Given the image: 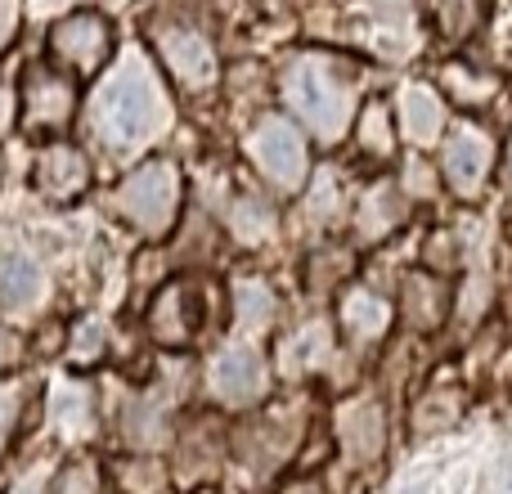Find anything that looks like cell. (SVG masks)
I'll use <instances>...</instances> for the list:
<instances>
[{
  "label": "cell",
  "instance_id": "cell-4",
  "mask_svg": "<svg viewBox=\"0 0 512 494\" xmlns=\"http://www.w3.org/2000/svg\"><path fill=\"white\" fill-rule=\"evenodd\" d=\"M50 50L68 72L90 77V72H99L104 59L113 54V27H108V18L95 14V9H72V14H63L59 23H54Z\"/></svg>",
  "mask_w": 512,
  "mask_h": 494
},
{
  "label": "cell",
  "instance_id": "cell-27",
  "mask_svg": "<svg viewBox=\"0 0 512 494\" xmlns=\"http://www.w3.org/2000/svg\"><path fill=\"white\" fill-rule=\"evenodd\" d=\"M279 494H324V486H319V481H292V486H283Z\"/></svg>",
  "mask_w": 512,
  "mask_h": 494
},
{
  "label": "cell",
  "instance_id": "cell-29",
  "mask_svg": "<svg viewBox=\"0 0 512 494\" xmlns=\"http://www.w3.org/2000/svg\"><path fill=\"white\" fill-rule=\"evenodd\" d=\"M194 494H216V490H212V486H203V490H194Z\"/></svg>",
  "mask_w": 512,
  "mask_h": 494
},
{
  "label": "cell",
  "instance_id": "cell-28",
  "mask_svg": "<svg viewBox=\"0 0 512 494\" xmlns=\"http://www.w3.org/2000/svg\"><path fill=\"white\" fill-rule=\"evenodd\" d=\"M14 494H45V490H41V486H18Z\"/></svg>",
  "mask_w": 512,
  "mask_h": 494
},
{
  "label": "cell",
  "instance_id": "cell-21",
  "mask_svg": "<svg viewBox=\"0 0 512 494\" xmlns=\"http://www.w3.org/2000/svg\"><path fill=\"white\" fill-rule=\"evenodd\" d=\"M360 140H364V149H373V153H391V144H396V131H391V113L382 104H373L369 113H364Z\"/></svg>",
  "mask_w": 512,
  "mask_h": 494
},
{
  "label": "cell",
  "instance_id": "cell-1",
  "mask_svg": "<svg viewBox=\"0 0 512 494\" xmlns=\"http://www.w3.org/2000/svg\"><path fill=\"white\" fill-rule=\"evenodd\" d=\"M167 126V99L144 68H122L95 99V131L113 153H135Z\"/></svg>",
  "mask_w": 512,
  "mask_h": 494
},
{
  "label": "cell",
  "instance_id": "cell-18",
  "mask_svg": "<svg viewBox=\"0 0 512 494\" xmlns=\"http://www.w3.org/2000/svg\"><path fill=\"white\" fill-rule=\"evenodd\" d=\"M342 441H346V450H351V459H373V454L382 450V414L378 409H364V405H355V409H346L342 414Z\"/></svg>",
  "mask_w": 512,
  "mask_h": 494
},
{
  "label": "cell",
  "instance_id": "cell-20",
  "mask_svg": "<svg viewBox=\"0 0 512 494\" xmlns=\"http://www.w3.org/2000/svg\"><path fill=\"white\" fill-rule=\"evenodd\" d=\"M274 319V297L265 283H239V324L243 328H265Z\"/></svg>",
  "mask_w": 512,
  "mask_h": 494
},
{
  "label": "cell",
  "instance_id": "cell-11",
  "mask_svg": "<svg viewBox=\"0 0 512 494\" xmlns=\"http://www.w3.org/2000/svg\"><path fill=\"white\" fill-rule=\"evenodd\" d=\"M90 185V162L81 158L72 144H50V149H41V158H36V189L50 198H77L86 194Z\"/></svg>",
  "mask_w": 512,
  "mask_h": 494
},
{
  "label": "cell",
  "instance_id": "cell-22",
  "mask_svg": "<svg viewBox=\"0 0 512 494\" xmlns=\"http://www.w3.org/2000/svg\"><path fill=\"white\" fill-rule=\"evenodd\" d=\"M54 494H99V472L90 468V463H72V468L59 477Z\"/></svg>",
  "mask_w": 512,
  "mask_h": 494
},
{
  "label": "cell",
  "instance_id": "cell-16",
  "mask_svg": "<svg viewBox=\"0 0 512 494\" xmlns=\"http://www.w3.org/2000/svg\"><path fill=\"white\" fill-rule=\"evenodd\" d=\"M486 9L490 0H432V18L445 41H468L486 23Z\"/></svg>",
  "mask_w": 512,
  "mask_h": 494
},
{
  "label": "cell",
  "instance_id": "cell-9",
  "mask_svg": "<svg viewBox=\"0 0 512 494\" xmlns=\"http://www.w3.org/2000/svg\"><path fill=\"white\" fill-rule=\"evenodd\" d=\"M149 328H153V337L167 346L194 342V333L203 328V292H198L194 283H171V288H162L149 310Z\"/></svg>",
  "mask_w": 512,
  "mask_h": 494
},
{
  "label": "cell",
  "instance_id": "cell-3",
  "mask_svg": "<svg viewBox=\"0 0 512 494\" xmlns=\"http://www.w3.org/2000/svg\"><path fill=\"white\" fill-rule=\"evenodd\" d=\"M113 207L135 230L167 234L171 221H176V207H180V171L162 158L144 162L135 176L122 180V189L113 194Z\"/></svg>",
  "mask_w": 512,
  "mask_h": 494
},
{
  "label": "cell",
  "instance_id": "cell-17",
  "mask_svg": "<svg viewBox=\"0 0 512 494\" xmlns=\"http://www.w3.org/2000/svg\"><path fill=\"white\" fill-rule=\"evenodd\" d=\"M36 292H41V265H36L32 256H9V261L0 265V301L23 310L36 301Z\"/></svg>",
  "mask_w": 512,
  "mask_h": 494
},
{
  "label": "cell",
  "instance_id": "cell-25",
  "mask_svg": "<svg viewBox=\"0 0 512 494\" xmlns=\"http://www.w3.org/2000/svg\"><path fill=\"white\" fill-rule=\"evenodd\" d=\"M14 360H18V342H14L9 328H0V369H9Z\"/></svg>",
  "mask_w": 512,
  "mask_h": 494
},
{
  "label": "cell",
  "instance_id": "cell-7",
  "mask_svg": "<svg viewBox=\"0 0 512 494\" xmlns=\"http://www.w3.org/2000/svg\"><path fill=\"white\" fill-rule=\"evenodd\" d=\"M158 59L185 90H207L216 81V54L194 27H158Z\"/></svg>",
  "mask_w": 512,
  "mask_h": 494
},
{
  "label": "cell",
  "instance_id": "cell-2",
  "mask_svg": "<svg viewBox=\"0 0 512 494\" xmlns=\"http://www.w3.org/2000/svg\"><path fill=\"white\" fill-rule=\"evenodd\" d=\"M283 95H288V108L324 140H337L351 122V86L328 68L324 59H297L283 77Z\"/></svg>",
  "mask_w": 512,
  "mask_h": 494
},
{
  "label": "cell",
  "instance_id": "cell-8",
  "mask_svg": "<svg viewBox=\"0 0 512 494\" xmlns=\"http://www.w3.org/2000/svg\"><path fill=\"white\" fill-rule=\"evenodd\" d=\"M72 108H77V86L72 77L54 68H36L27 77V90H23V113H27V126L32 131H59L68 126Z\"/></svg>",
  "mask_w": 512,
  "mask_h": 494
},
{
  "label": "cell",
  "instance_id": "cell-24",
  "mask_svg": "<svg viewBox=\"0 0 512 494\" xmlns=\"http://www.w3.org/2000/svg\"><path fill=\"white\" fill-rule=\"evenodd\" d=\"M14 32H18V5L14 0H0V50L14 41Z\"/></svg>",
  "mask_w": 512,
  "mask_h": 494
},
{
  "label": "cell",
  "instance_id": "cell-19",
  "mask_svg": "<svg viewBox=\"0 0 512 494\" xmlns=\"http://www.w3.org/2000/svg\"><path fill=\"white\" fill-rule=\"evenodd\" d=\"M396 221H400V198L391 194V189H373V194H364V207H360V230L369 234V239L387 234Z\"/></svg>",
  "mask_w": 512,
  "mask_h": 494
},
{
  "label": "cell",
  "instance_id": "cell-15",
  "mask_svg": "<svg viewBox=\"0 0 512 494\" xmlns=\"http://www.w3.org/2000/svg\"><path fill=\"white\" fill-rule=\"evenodd\" d=\"M342 324L351 328L360 342H373V337L387 333L391 306L382 297H373V292H351V297L342 301Z\"/></svg>",
  "mask_w": 512,
  "mask_h": 494
},
{
  "label": "cell",
  "instance_id": "cell-23",
  "mask_svg": "<svg viewBox=\"0 0 512 494\" xmlns=\"http://www.w3.org/2000/svg\"><path fill=\"white\" fill-rule=\"evenodd\" d=\"M14 414H18V387H0V450H5L9 432H14Z\"/></svg>",
  "mask_w": 512,
  "mask_h": 494
},
{
  "label": "cell",
  "instance_id": "cell-6",
  "mask_svg": "<svg viewBox=\"0 0 512 494\" xmlns=\"http://www.w3.org/2000/svg\"><path fill=\"white\" fill-rule=\"evenodd\" d=\"M445 180H450V189L459 198H477L481 189H486L490 171H495V140H490L481 126L463 122L459 131L450 135V144H445Z\"/></svg>",
  "mask_w": 512,
  "mask_h": 494
},
{
  "label": "cell",
  "instance_id": "cell-26",
  "mask_svg": "<svg viewBox=\"0 0 512 494\" xmlns=\"http://www.w3.org/2000/svg\"><path fill=\"white\" fill-rule=\"evenodd\" d=\"M9 126H14V95L0 86V135H5Z\"/></svg>",
  "mask_w": 512,
  "mask_h": 494
},
{
  "label": "cell",
  "instance_id": "cell-30",
  "mask_svg": "<svg viewBox=\"0 0 512 494\" xmlns=\"http://www.w3.org/2000/svg\"><path fill=\"white\" fill-rule=\"evenodd\" d=\"M400 494H427V490H400Z\"/></svg>",
  "mask_w": 512,
  "mask_h": 494
},
{
  "label": "cell",
  "instance_id": "cell-13",
  "mask_svg": "<svg viewBox=\"0 0 512 494\" xmlns=\"http://www.w3.org/2000/svg\"><path fill=\"white\" fill-rule=\"evenodd\" d=\"M405 319L414 328H436L445 315V283L432 279V274H414V279L405 283Z\"/></svg>",
  "mask_w": 512,
  "mask_h": 494
},
{
  "label": "cell",
  "instance_id": "cell-14",
  "mask_svg": "<svg viewBox=\"0 0 512 494\" xmlns=\"http://www.w3.org/2000/svg\"><path fill=\"white\" fill-rule=\"evenodd\" d=\"M441 122H445V113H441V99H436V90H423V86L405 90V104H400V126H405L409 140H418V144L436 140Z\"/></svg>",
  "mask_w": 512,
  "mask_h": 494
},
{
  "label": "cell",
  "instance_id": "cell-10",
  "mask_svg": "<svg viewBox=\"0 0 512 494\" xmlns=\"http://www.w3.org/2000/svg\"><path fill=\"white\" fill-rule=\"evenodd\" d=\"M207 382H212V396L225 405H252L265 391V364L248 346H225L207 369Z\"/></svg>",
  "mask_w": 512,
  "mask_h": 494
},
{
  "label": "cell",
  "instance_id": "cell-5",
  "mask_svg": "<svg viewBox=\"0 0 512 494\" xmlns=\"http://www.w3.org/2000/svg\"><path fill=\"white\" fill-rule=\"evenodd\" d=\"M248 153H252L256 171H261L265 180H274L279 189H301V180H306V171H310L306 144H301V135L292 131V122H283V117H270V122L256 126L248 140Z\"/></svg>",
  "mask_w": 512,
  "mask_h": 494
},
{
  "label": "cell",
  "instance_id": "cell-12",
  "mask_svg": "<svg viewBox=\"0 0 512 494\" xmlns=\"http://www.w3.org/2000/svg\"><path fill=\"white\" fill-rule=\"evenodd\" d=\"M333 355V328L324 319H310V324L292 328V337L283 342V369L288 373H310L319 364H328Z\"/></svg>",
  "mask_w": 512,
  "mask_h": 494
}]
</instances>
